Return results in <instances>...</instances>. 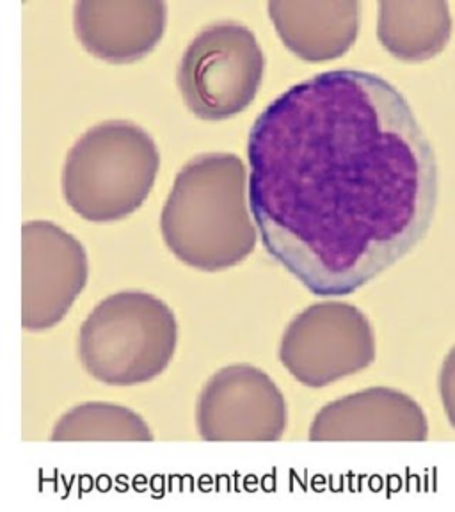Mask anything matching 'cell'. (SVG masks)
<instances>
[{
    "instance_id": "obj_1",
    "label": "cell",
    "mask_w": 455,
    "mask_h": 512,
    "mask_svg": "<svg viewBox=\"0 0 455 512\" xmlns=\"http://www.w3.org/2000/svg\"><path fill=\"white\" fill-rule=\"evenodd\" d=\"M248 159L262 244L315 296L360 290L431 230L436 153L376 73L331 70L287 89L253 123Z\"/></svg>"
},
{
    "instance_id": "obj_2",
    "label": "cell",
    "mask_w": 455,
    "mask_h": 512,
    "mask_svg": "<svg viewBox=\"0 0 455 512\" xmlns=\"http://www.w3.org/2000/svg\"><path fill=\"white\" fill-rule=\"evenodd\" d=\"M246 187L248 173L233 153H207L187 162L160 216L169 251L203 272L244 262L256 246Z\"/></svg>"
},
{
    "instance_id": "obj_3",
    "label": "cell",
    "mask_w": 455,
    "mask_h": 512,
    "mask_svg": "<svg viewBox=\"0 0 455 512\" xmlns=\"http://www.w3.org/2000/svg\"><path fill=\"white\" fill-rule=\"evenodd\" d=\"M159 168V148L146 130L132 121H104L68 152L64 200L91 223L120 221L143 207Z\"/></svg>"
},
{
    "instance_id": "obj_4",
    "label": "cell",
    "mask_w": 455,
    "mask_h": 512,
    "mask_svg": "<svg viewBox=\"0 0 455 512\" xmlns=\"http://www.w3.org/2000/svg\"><path fill=\"white\" fill-rule=\"evenodd\" d=\"M178 324L159 297L120 292L96 304L79 333L89 376L109 386H137L159 377L175 356Z\"/></svg>"
},
{
    "instance_id": "obj_5",
    "label": "cell",
    "mask_w": 455,
    "mask_h": 512,
    "mask_svg": "<svg viewBox=\"0 0 455 512\" xmlns=\"http://www.w3.org/2000/svg\"><path fill=\"white\" fill-rule=\"evenodd\" d=\"M264 72V50L253 31L239 22H216L185 48L176 82L196 118L223 121L253 104Z\"/></svg>"
},
{
    "instance_id": "obj_6",
    "label": "cell",
    "mask_w": 455,
    "mask_h": 512,
    "mask_svg": "<svg viewBox=\"0 0 455 512\" xmlns=\"http://www.w3.org/2000/svg\"><path fill=\"white\" fill-rule=\"evenodd\" d=\"M374 360V328L352 304H313L292 319L281 338V365L308 388H324L354 376Z\"/></svg>"
},
{
    "instance_id": "obj_7",
    "label": "cell",
    "mask_w": 455,
    "mask_h": 512,
    "mask_svg": "<svg viewBox=\"0 0 455 512\" xmlns=\"http://www.w3.org/2000/svg\"><path fill=\"white\" fill-rule=\"evenodd\" d=\"M288 408L278 384L253 365H230L208 379L196 406V427L212 443L280 441Z\"/></svg>"
},
{
    "instance_id": "obj_8",
    "label": "cell",
    "mask_w": 455,
    "mask_h": 512,
    "mask_svg": "<svg viewBox=\"0 0 455 512\" xmlns=\"http://www.w3.org/2000/svg\"><path fill=\"white\" fill-rule=\"evenodd\" d=\"M88 255L79 240L50 221L22 226V326H57L88 283Z\"/></svg>"
},
{
    "instance_id": "obj_9",
    "label": "cell",
    "mask_w": 455,
    "mask_h": 512,
    "mask_svg": "<svg viewBox=\"0 0 455 512\" xmlns=\"http://www.w3.org/2000/svg\"><path fill=\"white\" fill-rule=\"evenodd\" d=\"M429 422L413 397L393 388H368L320 409L310 441H425Z\"/></svg>"
},
{
    "instance_id": "obj_10",
    "label": "cell",
    "mask_w": 455,
    "mask_h": 512,
    "mask_svg": "<svg viewBox=\"0 0 455 512\" xmlns=\"http://www.w3.org/2000/svg\"><path fill=\"white\" fill-rule=\"evenodd\" d=\"M168 24L162 0H79L73 27L82 47L107 63H134L159 45Z\"/></svg>"
},
{
    "instance_id": "obj_11",
    "label": "cell",
    "mask_w": 455,
    "mask_h": 512,
    "mask_svg": "<svg viewBox=\"0 0 455 512\" xmlns=\"http://www.w3.org/2000/svg\"><path fill=\"white\" fill-rule=\"evenodd\" d=\"M267 9L285 47L303 61H333L358 40V0H272Z\"/></svg>"
},
{
    "instance_id": "obj_12",
    "label": "cell",
    "mask_w": 455,
    "mask_h": 512,
    "mask_svg": "<svg viewBox=\"0 0 455 512\" xmlns=\"http://www.w3.org/2000/svg\"><path fill=\"white\" fill-rule=\"evenodd\" d=\"M452 36V15L441 0L379 2L377 38L393 57L422 63L441 54Z\"/></svg>"
},
{
    "instance_id": "obj_13",
    "label": "cell",
    "mask_w": 455,
    "mask_h": 512,
    "mask_svg": "<svg viewBox=\"0 0 455 512\" xmlns=\"http://www.w3.org/2000/svg\"><path fill=\"white\" fill-rule=\"evenodd\" d=\"M153 438L150 425L134 409L111 402H86L66 411L50 434V441H144Z\"/></svg>"
},
{
    "instance_id": "obj_14",
    "label": "cell",
    "mask_w": 455,
    "mask_h": 512,
    "mask_svg": "<svg viewBox=\"0 0 455 512\" xmlns=\"http://www.w3.org/2000/svg\"><path fill=\"white\" fill-rule=\"evenodd\" d=\"M440 393L448 422L455 429V345L443 361L440 374Z\"/></svg>"
}]
</instances>
